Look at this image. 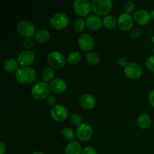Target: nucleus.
Returning a JSON list of instances; mask_svg holds the SVG:
<instances>
[{
  "label": "nucleus",
  "mask_w": 154,
  "mask_h": 154,
  "mask_svg": "<svg viewBox=\"0 0 154 154\" xmlns=\"http://www.w3.org/2000/svg\"><path fill=\"white\" fill-rule=\"evenodd\" d=\"M15 78L20 84H30L35 80L36 72L32 68L29 66H22L15 72Z\"/></svg>",
  "instance_id": "obj_1"
},
{
  "label": "nucleus",
  "mask_w": 154,
  "mask_h": 154,
  "mask_svg": "<svg viewBox=\"0 0 154 154\" xmlns=\"http://www.w3.org/2000/svg\"><path fill=\"white\" fill-rule=\"evenodd\" d=\"M50 85L45 81H39L32 86L31 89V94L35 99L42 100L47 99L51 92Z\"/></svg>",
  "instance_id": "obj_2"
},
{
  "label": "nucleus",
  "mask_w": 154,
  "mask_h": 154,
  "mask_svg": "<svg viewBox=\"0 0 154 154\" xmlns=\"http://www.w3.org/2000/svg\"><path fill=\"white\" fill-rule=\"evenodd\" d=\"M113 2L111 0H93L92 9L96 15H108L112 9Z\"/></svg>",
  "instance_id": "obj_3"
},
{
  "label": "nucleus",
  "mask_w": 154,
  "mask_h": 154,
  "mask_svg": "<svg viewBox=\"0 0 154 154\" xmlns=\"http://www.w3.org/2000/svg\"><path fill=\"white\" fill-rule=\"evenodd\" d=\"M47 62L52 68L60 69L64 67L66 60L63 54L59 51H53L47 55Z\"/></svg>",
  "instance_id": "obj_4"
},
{
  "label": "nucleus",
  "mask_w": 154,
  "mask_h": 154,
  "mask_svg": "<svg viewBox=\"0 0 154 154\" xmlns=\"http://www.w3.org/2000/svg\"><path fill=\"white\" fill-rule=\"evenodd\" d=\"M69 23V17L63 12L55 13L50 19V23L56 29H63L68 26Z\"/></svg>",
  "instance_id": "obj_5"
},
{
  "label": "nucleus",
  "mask_w": 154,
  "mask_h": 154,
  "mask_svg": "<svg viewBox=\"0 0 154 154\" xmlns=\"http://www.w3.org/2000/svg\"><path fill=\"white\" fill-rule=\"evenodd\" d=\"M17 30L20 34L25 38H30L35 34V27L29 20H21L17 23Z\"/></svg>",
  "instance_id": "obj_6"
},
{
  "label": "nucleus",
  "mask_w": 154,
  "mask_h": 154,
  "mask_svg": "<svg viewBox=\"0 0 154 154\" xmlns=\"http://www.w3.org/2000/svg\"><path fill=\"white\" fill-rule=\"evenodd\" d=\"M73 8L77 14L81 17H85L90 14L92 9V4L88 0H75L73 3Z\"/></svg>",
  "instance_id": "obj_7"
},
{
  "label": "nucleus",
  "mask_w": 154,
  "mask_h": 154,
  "mask_svg": "<svg viewBox=\"0 0 154 154\" xmlns=\"http://www.w3.org/2000/svg\"><path fill=\"white\" fill-rule=\"evenodd\" d=\"M124 74L130 79H138L142 75V68L136 63H129L124 67Z\"/></svg>",
  "instance_id": "obj_8"
},
{
  "label": "nucleus",
  "mask_w": 154,
  "mask_h": 154,
  "mask_svg": "<svg viewBox=\"0 0 154 154\" xmlns=\"http://www.w3.org/2000/svg\"><path fill=\"white\" fill-rule=\"evenodd\" d=\"M51 117L57 122H63L67 118L68 110L64 105H54L51 109Z\"/></svg>",
  "instance_id": "obj_9"
},
{
  "label": "nucleus",
  "mask_w": 154,
  "mask_h": 154,
  "mask_svg": "<svg viewBox=\"0 0 154 154\" xmlns=\"http://www.w3.org/2000/svg\"><path fill=\"white\" fill-rule=\"evenodd\" d=\"M76 135L80 141H87L92 138L93 129L88 123H82L77 128Z\"/></svg>",
  "instance_id": "obj_10"
},
{
  "label": "nucleus",
  "mask_w": 154,
  "mask_h": 154,
  "mask_svg": "<svg viewBox=\"0 0 154 154\" xmlns=\"http://www.w3.org/2000/svg\"><path fill=\"white\" fill-rule=\"evenodd\" d=\"M78 43L80 48L84 51L90 52L95 45L94 38L87 33H83L78 37Z\"/></svg>",
  "instance_id": "obj_11"
},
{
  "label": "nucleus",
  "mask_w": 154,
  "mask_h": 154,
  "mask_svg": "<svg viewBox=\"0 0 154 154\" xmlns=\"http://www.w3.org/2000/svg\"><path fill=\"white\" fill-rule=\"evenodd\" d=\"M35 54L31 50H23L17 56V62L22 66H28L34 62Z\"/></svg>",
  "instance_id": "obj_12"
},
{
  "label": "nucleus",
  "mask_w": 154,
  "mask_h": 154,
  "mask_svg": "<svg viewBox=\"0 0 154 154\" xmlns=\"http://www.w3.org/2000/svg\"><path fill=\"white\" fill-rule=\"evenodd\" d=\"M118 26L123 31H128L130 29L134 24V18L130 14L123 13L118 17Z\"/></svg>",
  "instance_id": "obj_13"
},
{
  "label": "nucleus",
  "mask_w": 154,
  "mask_h": 154,
  "mask_svg": "<svg viewBox=\"0 0 154 154\" xmlns=\"http://www.w3.org/2000/svg\"><path fill=\"white\" fill-rule=\"evenodd\" d=\"M134 20L139 25H146L151 19L150 13L145 9H138L135 11L133 15Z\"/></svg>",
  "instance_id": "obj_14"
},
{
  "label": "nucleus",
  "mask_w": 154,
  "mask_h": 154,
  "mask_svg": "<svg viewBox=\"0 0 154 154\" xmlns=\"http://www.w3.org/2000/svg\"><path fill=\"white\" fill-rule=\"evenodd\" d=\"M79 103L81 106L85 109H92L96 106V101L93 95L84 93L80 96Z\"/></svg>",
  "instance_id": "obj_15"
},
{
  "label": "nucleus",
  "mask_w": 154,
  "mask_h": 154,
  "mask_svg": "<svg viewBox=\"0 0 154 154\" xmlns=\"http://www.w3.org/2000/svg\"><path fill=\"white\" fill-rule=\"evenodd\" d=\"M86 24L93 30L99 29L103 25V20L96 14H90L86 19Z\"/></svg>",
  "instance_id": "obj_16"
},
{
  "label": "nucleus",
  "mask_w": 154,
  "mask_h": 154,
  "mask_svg": "<svg viewBox=\"0 0 154 154\" xmlns=\"http://www.w3.org/2000/svg\"><path fill=\"white\" fill-rule=\"evenodd\" d=\"M50 88L52 91L57 93H62L67 88V83L62 78L53 79L49 84Z\"/></svg>",
  "instance_id": "obj_17"
},
{
  "label": "nucleus",
  "mask_w": 154,
  "mask_h": 154,
  "mask_svg": "<svg viewBox=\"0 0 154 154\" xmlns=\"http://www.w3.org/2000/svg\"><path fill=\"white\" fill-rule=\"evenodd\" d=\"M82 148L78 141H70L65 148V154H81Z\"/></svg>",
  "instance_id": "obj_18"
},
{
  "label": "nucleus",
  "mask_w": 154,
  "mask_h": 154,
  "mask_svg": "<svg viewBox=\"0 0 154 154\" xmlns=\"http://www.w3.org/2000/svg\"><path fill=\"white\" fill-rule=\"evenodd\" d=\"M18 65L19 63L17 60L13 58H8L6 59L3 63V68L8 72H16L19 69Z\"/></svg>",
  "instance_id": "obj_19"
},
{
  "label": "nucleus",
  "mask_w": 154,
  "mask_h": 154,
  "mask_svg": "<svg viewBox=\"0 0 154 154\" xmlns=\"http://www.w3.org/2000/svg\"><path fill=\"white\" fill-rule=\"evenodd\" d=\"M35 38L39 43H46L51 38V33L46 29H38L34 35Z\"/></svg>",
  "instance_id": "obj_20"
},
{
  "label": "nucleus",
  "mask_w": 154,
  "mask_h": 154,
  "mask_svg": "<svg viewBox=\"0 0 154 154\" xmlns=\"http://www.w3.org/2000/svg\"><path fill=\"white\" fill-rule=\"evenodd\" d=\"M151 118L147 114H140L137 119V124L141 129H147L151 125Z\"/></svg>",
  "instance_id": "obj_21"
},
{
  "label": "nucleus",
  "mask_w": 154,
  "mask_h": 154,
  "mask_svg": "<svg viewBox=\"0 0 154 154\" xmlns=\"http://www.w3.org/2000/svg\"><path fill=\"white\" fill-rule=\"evenodd\" d=\"M117 24H118V21L114 15L108 14L103 18V25L109 29H114Z\"/></svg>",
  "instance_id": "obj_22"
},
{
  "label": "nucleus",
  "mask_w": 154,
  "mask_h": 154,
  "mask_svg": "<svg viewBox=\"0 0 154 154\" xmlns=\"http://www.w3.org/2000/svg\"><path fill=\"white\" fill-rule=\"evenodd\" d=\"M54 77V71L52 67H46L43 69L42 73V78L43 81L48 82V81H52Z\"/></svg>",
  "instance_id": "obj_23"
},
{
  "label": "nucleus",
  "mask_w": 154,
  "mask_h": 154,
  "mask_svg": "<svg viewBox=\"0 0 154 154\" xmlns=\"http://www.w3.org/2000/svg\"><path fill=\"white\" fill-rule=\"evenodd\" d=\"M81 56L78 51H72L67 56V62L72 65H76L81 61Z\"/></svg>",
  "instance_id": "obj_24"
},
{
  "label": "nucleus",
  "mask_w": 154,
  "mask_h": 154,
  "mask_svg": "<svg viewBox=\"0 0 154 154\" xmlns=\"http://www.w3.org/2000/svg\"><path fill=\"white\" fill-rule=\"evenodd\" d=\"M61 136L67 141H72V140L75 138V133L73 129L69 127H65L61 131Z\"/></svg>",
  "instance_id": "obj_25"
},
{
  "label": "nucleus",
  "mask_w": 154,
  "mask_h": 154,
  "mask_svg": "<svg viewBox=\"0 0 154 154\" xmlns=\"http://www.w3.org/2000/svg\"><path fill=\"white\" fill-rule=\"evenodd\" d=\"M86 26V21L83 18H77L73 23V29L76 32H81L84 31Z\"/></svg>",
  "instance_id": "obj_26"
},
{
  "label": "nucleus",
  "mask_w": 154,
  "mask_h": 154,
  "mask_svg": "<svg viewBox=\"0 0 154 154\" xmlns=\"http://www.w3.org/2000/svg\"><path fill=\"white\" fill-rule=\"evenodd\" d=\"M87 60L90 65L96 66L99 63L100 58H99V56L96 52L90 51L87 54Z\"/></svg>",
  "instance_id": "obj_27"
},
{
  "label": "nucleus",
  "mask_w": 154,
  "mask_h": 154,
  "mask_svg": "<svg viewBox=\"0 0 154 154\" xmlns=\"http://www.w3.org/2000/svg\"><path fill=\"white\" fill-rule=\"evenodd\" d=\"M134 8H135V3L131 0L125 2L123 4V10H124L125 13L130 14L134 10Z\"/></svg>",
  "instance_id": "obj_28"
},
{
  "label": "nucleus",
  "mask_w": 154,
  "mask_h": 154,
  "mask_svg": "<svg viewBox=\"0 0 154 154\" xmlns=\"http://www.w3.org/2000/svg\"><path fill=\"white\" fill-rule=\"evenodd\" d=\"M70 122L71 123H72V124L74 125V126H79L80 125L82 124V123H81V122H82V118H81V117L79 114H74L71 117Z\"/></svg>",
  "instance_id": "obj_29"
},
{
  "label": "nucleus",
  "mask_w": 154,
  "mask_h": 154,
  "mask_svg": "<svg viewBox=\"0 0 154 154\" xmlns=\"http://www.w3.org/2000/svg\"><path fill=\"white\" fill-rule=\"evenodd\" d=\"M145 66L149 71L154 72V55L150 56L146 60Z\"/></svg>",
  "instance_id": "obj_30"
},
{
  "label": "nucleus",
  "mask_w": 154,
  "mask_h": 154,
  "mask_svg": "<svg viewBox=\"0 0 154 154\" xmlns=\"http://www.w3.org/2000/svg\"><path fill=\"white\" fill-rule=\"evenodd\" d=\"M23 45L24 48H26V50H30V48L33 46V41L30 38H25L23 41Z\"/></svg>",
  "instance_id": "obj_31"
},
{
  "label": "nucleus",
  "mask_w": 154,
  "mask_h": 154,
  "mask_svg": "<svg viewBox=\"0 0 154 154\" xmlns=\"http://www.w3.org/2000/svg\"><path fill=\"white\" fill-rule=\"evenodd\" d=\"M46 102L48 105H51V106H54L56 105V102H57V99H56L55 96H49L46 99Z\"/></svg>",
  "instance_id": "obj_32"
},
{
  "label": "nucleus",
  "mask_w": 154,
  "mask_h": 154,
  "mask_svg": "<svg viewBox=\"0 0 154 154\" xmlns=\"http://www.w3.org/2000/svg\"><path fill=\"white\" fill-rule=\"evenodd\" d=\"M81 154H97V153H96V150H94V148H93L92 147H86L85 148H84L82 150Z\"/></svg>",
  "instance_id": "obj_33"
},
{
  "label": "nucleus",
  "mask_w": 154,
  "mask_h": 154,
  "mask_svg": "<svg viewBox=\"0 0 154 154\" xmlns=\"http://www.w3.org/2000/svg\"><path fill=\"white\" fill-rule=\"evenodd\" d=\"M118 64L120 65V66H123V67H125V66H126V65L128 64V62H127V59L126 58V57H120V58L118 59Z\"/></svg>",
  "instance_id": "obj_34"
},
{
  "label": "nucleus",
  "mask_w": 154,
  "mask_h": 154,
  "mask_svg": "<svg viewBox=\"0 0 154 154\" xmlns=\"http://www.w3.org/2000/svg\"><path fill=\"white\" fill-rule=\"evenodd\" d=\"M148 101L149 102H150V105L153 107H154V89L149 93Z\"/></svg>",
  "instance_id": "obj_35"
},
{
  "label": "nucleus",
  "mask_w": 154,
  "mask_h": 154,
  "mask_svg": "<svg viewBox=\"0 0 154 154\" xmlns=\"http://www.w3.org/2000/svg\"><path fill=\"white\" fill-rule=\"evenodd\" d=\"M6 152V147L5 144L1 141L0 142V154H5V153Z\"/></svg>",
  "instance_id": "obj_36"
},
{
  "label": "nucleus",
  "mask_w": 154,
  "mask_h": 154,
  "mask_svg": "<svg viewBox=\"0 0 154 154\" xmlns=\"http://www.w3.org/2000/svg\"><path fill=\"white\" fill-rule=\"evenodd\" d=\"M150 16H151V18H153L154 20V9H153V10L150 11Z\"/></svg>",
  "instance_id": "obj_37"
},
{
  "label": "nucleus",
  "mask_w": 154,
  "mask_h": 154,
  "mask_svg": "<svg viewBox=\"0 0 154 154\" xmlns=\"http://www.w3.org/2000/svg\"><path fill=\"white\" fill-rule=\"evenodd\" d=\"M32 154H45V153H44L43 152H41V151H35Z\"/></svg>",
  "instance_id": "obj_38"
}]
</instances>
